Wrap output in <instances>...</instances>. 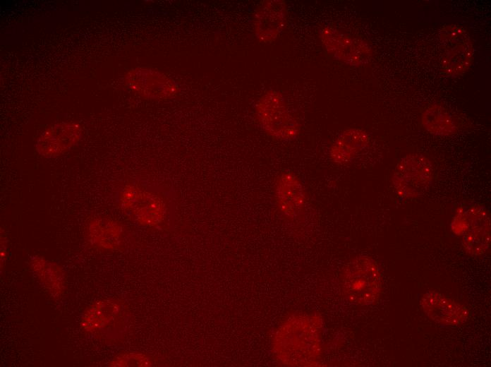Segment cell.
<instances>
[{"label": "cell", "mask_w": 491, "mask_h": 367, "mask_svg": "<svg viewBox=\"0 0 491 367\" xmlns=\"http://www.w3.org/2000/svg\"><path fill=\"white\" fill-rule=\"evenodd\" d=\"M323 320L318 313H294L277 328L272 339V354L281 364L313 366L322 356Z\"/></svg>", "instance_id": "6da1fadb"}, {"label": "cell", "mask_w": 491, "mask_h": 367, "mask_svg": "<svg viewBox=\"0 0 491 367\" xmlns=\"http://www.w3.org/2000/svg\"><path fill=\"white\" fill-rule=\"evenodd\" d=\"M173 187L129 181L117 193L121 209L139 224L157 227L174 221L176 195Z\"/></svg>", "instance_id": "7a4b0ae2"}, {"label": "cell", "mask_w": 491, "mask_h": 367, "mask_svg": "<svg viewBox=\"0 0 491 367\" xmlns=\"http://www.w3.org/2000/svg\"><path fill=\"white\" fill-rule=\"evenodd\" d=\"M340 283L344 297L351 303L369 306L382 292V277L377 262L368 255H357L343 267Z\"/></svg>", "instance_id": "3957f363"}, {"label": "cell", "mask_w": 491, "mask_h": 367, "mask_svg": "<svg viewBox=\"0 0 491 367\" xmlns=\"http://www.w3.org/2000/svg\"><path fill=\"white\" fill-rule=\"evenodd\" d=\"M255 116L265 132L277 140L290 141L300 134V124L277 91L270 90L261 96L255 107Z\"/></svg>", "instance_id": "277c9868"}, {"label": "cell", "mask_w": 491, "mask_h": 367, "mask_svg": "<svg viewBox=\"0 0 491 367\" xmlns=\"http://www.w3.org/2000/svg\"><path fill=\"white\" fill-rule=\"evenodd\" d=\"M442 49L441 70L449 77L462 76L471 67L474 48L468 32L458 25H445L439 31Z\"/></svg>", "instance_id": "5b68a950"}, {"label": "cell", "mask_w": 491, "mask_h": 367, "mask_svg": "<svg viewBox=\"0 0 491 367\" xmlns=\"http://www.w3.org/2000/svg\"><path fill=\"white\" fill-rule=\"evenodd\" d=\"M434 177L430 160L419 153H410L396 164L392 182L396 194L404 198H416L430 188Z\"/></svg>", "instance_id": "8992f818"}, {"label": "cell", "mask_w": 491, "mask_h": 367, "mask_svg": "<svg viewBox=\"0 0 491 367\" xmlns=\"http://www.w3.org/2000/svg\"><path fill=\"white\" fill-rule=\"evenodd\" d=\"M319 37L327 53L348 65L361 66L372 57V49L367 42L335 28L326 26L321 28Z\"/></svg>", "instance_id": "52a82bcc"}, {"label": "cell", "mask_w": 491, "mask_h": 367, "mask_svg": "<svg viewBox=\"0 0 491 367\" xmlns=\"http://www.w3.org/2000/svg\"><path fill=\"white\" fill-rule=\"evenodd\" d=\"M274 195L275 203L282 217L289 222H296L304 217L308 198L303 184L291 172H284L277 177Z\"/></svg>", "instance_id": "ba28073f"}, {"label": "cell", "mask_w": 491, "mask_h": 367, "mask_svg": "<svg viewBox=\"0 0 491 367\" xmlns=\"http://www.w3.org/2000/svg\"><path fill=\"white\" fill-rule=\"evenodd\" d=\"M82 136V128L74 121H62L45 129L39 136L35 148L45 158H53L69 151Z\"/></svg>", "instance_id": "9c48e42d"}, {"label": "cell", "mask_w": 491, "mask_h": 367, "mask_svg": "<svg viewBox=\"0 0 491 367\" xmlns=\"http://www.w3.org/2000/svg\"><path fill=\"white\" fill-rule=\"evenodd\" d=\"M129 88L144 98L164 100L174 97L177 86L164 73L152 69L138 68L126 76Z\"/></svg>", "instance_id": "30bf717a"}, {"label": "cell", "mask_w": 491, "mask_h": 367, "mask_svg": "<svg viewBox=\"0 0 491 367\" xmlns=\"http://www.w3.org/2000/svg\"><path fill=\"white\" fill-rule=\"evenodd\" d=\"M460 230H463V246L471 255H480L490 246V219L481 207H472L459 215Z\"/></svg>", "instance_id": "8fae6325"}, {"label": "cell", "mask_w": 491, "mask_h": 367, "mask_svg": "<svg viewBox=\"0 0 491 367\" xmlns=\"http://www.w3.org/2000/svg\"><path fill=\"white\" fill-rule=\"evenodd\" d=\"M420 304L432 320L442 325H459L468 318V312L464 306L435 291L425 293Z\"/></svg>", "instance_id": "7c38bea8"}, {"label": "cell", "mask_w": 491, "mask_h": 367, "mask_svg": "<svg viewBox=\"0 0 491 367\" xmlns=\"http://www.w3.org/2000/svg\"><path fill=\"white\" fill-rule=\"evenodd\" d=\"M286 14L284 1H265L254 15V30L257 39L263 42L276 40L285 27Z\"/></svg>", "instance_id": "4fadbf2b"}, {"label": "cell", "mask_w": 491, "mask_h": 367, "mask_svg": "<svg viewBox=\"0 0 491 367\" xmlns=\"http://www.w3.org/2000/svg\"><path fill=\"white\" fill-rule=\"evenodd\" d=\"M85 236L94 248L116 250L122 244L124 231L118 222L107 217H95L87 224Z\"/></svg>", "instance_id": "5bb4252c"}, {"label": "cell", "mask_w": 491, "mask_h": 367, "mask_svg": "<svg viewBox=\"0 0 491 367\" xmlns=\"http://www.w3.org/2000/svg\"><path fill=\"white\" fill-rule=\"evenodd\" d=\"M369 143L370 137L364 130L356 128L345 130L332 144L330 159L336 164H347L365 149Z\"/></svg>", "instance_id": "9a60e30c"}, {"label": "cell", "mask_w": 491, "mask_h": 367, "mask_svg": "<svg viewBox=\"0 0 491 367\" xmlns=\"http://www.w3.org/2000/svg\"><path fill=\"white\" fill-rule=\"evenodd\" d=\"M29 264L49 295L54 299H60L66 291V276L63 269L55 262L40 255L32 256Z\"/></svg>", "instance_id": "2e32d148"}, {"label": "cell", "mask_w": 491, "mask_h": 367, "mask_svg": "<svg viewBox=\"0 0 491 367\" xmlns=\"http://www.w3.org/2000/svg\"><path fill=\"white\" fill-rule=\"evenodd\" d=\"M121 310V305L115 300L96 301L83 312L80 327L87 333H99L115 320Z\"/></svg>", "instance_id": "e0dca14e"}, {"label": "cell", "mask_w": 491, "mask_h": 367, "mask_svg": "<svg viewBox=\"0 0 491 367\" xmlns=\"http://www.w3.org/2000/svg\"><path fill=\"white\" fill-rule=\"evenodd\" d=\"M423 128L430 133L439 136H450L457 131V124L449 112L438 104H430L420 116Z\"/></svg>", "instance_id": "ac0fdd59"}, {"label": "cell", "mask_w": 491, "mask_h": 367, "mask_svg": "<svg viewBox=\"0 0 491 367\" xmlns=\"http://www.w3.org/2000/svg\"><path fill=\"white\" fill-rule=\"evenodd\" d=\"M152 362L145 354L137 352L121 354L115 356L109 366H150Z\"/></svg>", "instance_id": "d6986e66"}, {"label": "cell", "mask_w": 491, "mask_h": 367, "mask_svg": "<svg viewBox=\"0 0 491 367\" xmlns=\"http://www.w3.org/2000/svg\"><path fill=\"white\" fill-rule=\"evenodd\" d=\"M8 240L4 231L1 230V270L4 267L7 257Z\"/></svg>", "instance_id": "ffe728a7"}]
</instances>
